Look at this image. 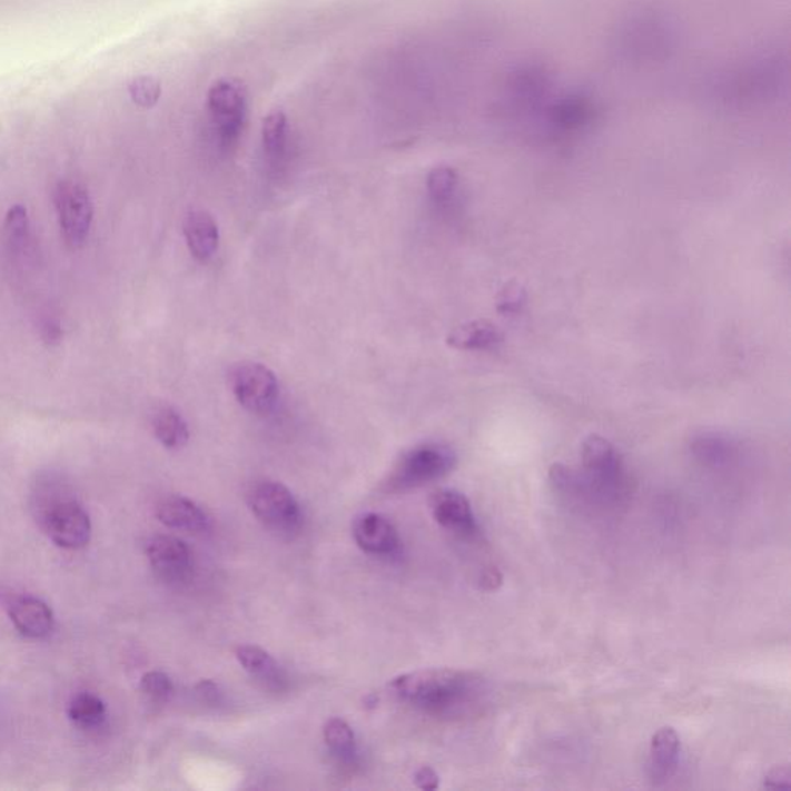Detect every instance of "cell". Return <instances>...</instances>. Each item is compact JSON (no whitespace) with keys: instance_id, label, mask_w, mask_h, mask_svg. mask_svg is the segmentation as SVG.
<instances>
[{"instance_id":"cell-1","label":"cell","mask_w":791,"mask_h":791,"mask_svg":"<svg viewBox=\"0 0 791 791\" xmlns=\"http://www.w3.org/2000/svg\"><path fill=\"white\" fill-rule=\"evenodd\" d=\"M401 701L432 714H451L472 706L486 693L479 675L451 668H433L399 675L389 683Z\"/></svg>"},{"instance_id":"cell-2","label":"cell","mask_w":791,"mask_h":791,"mask_svg":"<svg viewBox=\"0 0 791 791\" xmlns=\"http://www.w3.org/2000/svg\"><path fill=\"white\" fill-rule=\"evenodd\" d=\"M582 475L576 496L612 503L625 488V468L614 445L600 435H591L582 445Z\"/></svg>"},{"instance_id":"cell-3","label":"cell","mask_w":791,"mask_h":791,"mask_svg":"<svg viewBox=\"0 0 791 791\" xmlns=\"http://www.w3.org/2000/svg\"><path fill=\"white\" fill-rule=\"evenodd\" d=\"M248 504L256 518L278 534H291L300 527L301 512L291 491L276 481H261L253 486Z\"/></svg>"},{"instance_id":"cell-4","label":"cell","mask_w":791,"mask_h":791,"mask_svg":"<svg viewBox=\"0 0 791 791\" xmlns=\"http://www.w3.org/2000/svg\"><path fill=\"white\" fill-rule=\"evenodd\" d=\"M456 453L445 444L417 445L405 453L392 475L397 488L423 486L448 475L455 468Z\"/></svg>"},{"instance_id":"cell-5","label":"cell","mask_w":791,"mask_h":791,"mask_svg":"<svg viewBox=\"0 0 791 791\" xmlns=\"http://www.w3.org/2000/svg\"><path fill=\"white\" fill-rule=\"evenodd\" d=\"M55 206L66 244L79 249L89 238L93 223V201L89 190L73 181L59 182L55 190Z\"/></svg>"},{"instance_id":"cell-6","label":"cell","mask_w":791,"mask_h":791,"mask_svg":"<svg viewBox=\"0 0 791 791\" xmlns=\"http://www.w3.org/2000/svg\"><path fill=\"white\" fill-rule=\"evenodd\" d=\"M43 527L56 546L77 551L91 538V521L81 504L71 498H56L43 512Z\"/></svg>"},{"instance_id":"cell-7","label":"cell","mask_w":791,"mask_h":791,"mask_svg":"<svg viewBox=\"0 0 791 791\" xmlns=\"http://www.w3.org/2000/svg\"><path fill=\"white\" fill-rule=\"evenodd\" d=\"M233 392L241 407L253 413L271 412L278 397L277 377L264 364L238 365L230 377Z\"/></svg>"},{"instance_id":"cell-8","label":"cell","mask_w":791,"mask_h":791,"mask_svg":"<svg viewBox=\"0 0 791 791\" xmlns=\"http://www.w3.org/2000/svg\"><path fill=\"white\" fill-rule=\"evenodd\" d=\"M209 110L221 145L230 147L240 137L246 117L244 91L236 83L221 81L209 91Z\"/></svg>"},{"instance_id":"cell-9","label":"cell","mask_w":791,"mask_h":791,"mask_svg":"<svg viewBox=\"0 0 791 791\" xmlns=\"http://www.w3.org/2000/svg\"><path fill=\"white\" fill-rule=\"evenodd\" d=\"M155 574L169 583L186 582L192 574V552L175 536H154L146 547Z\"/></svg>"},{"instance_id":"cell-10","label":"cell","mask_w":791,"mask_h":791,"mask_svg":"<svg viewBox=\"0 0 791 791\" xmlns=\"http://www.w3.org/2000/svg\"><path fill=\"white\" fill-rule=\"evenodd\" d=\"M431 508L436 523L453 534L463 538H475L478 535L479 527L473 515L471 501L463 493L453 488H441L433 493Z\"/></svg>"},{"instance_id":"cell-11","label":"cell","mask_w":791,"mask_h":791,"mask_svg":"<svg viewBox=\"0 0 791 791\" xmlns=\"http://www.w3.org/2000/svg\"><path fill=\"white\" fill-rule=\"evenodd\" d=\"M353 536L362 551L372 555H393L399 548V535L392 521L379 514H365L355 521Z\"/></svg>"},{"instance_id":"cell-12","label":"cell","mask_w":791,"mask_h":791,"mask_svg":"<svg viewBox=\"0 0 791 791\" xmlns=\"http://www.w3.org/2000/svg\"><path fill=\"white\" fill-rule=\"evenodd\" d=\"M681 759V738L671 726H663L651 739L650 770L651 781L655 785L665 784L678 770Z\"/></svg>"},{"instance_id":"cell-13","label":"cell","mask_w":791,"mask_h":791,"mask_svg":"<svg viewBox=\"0 0 791 791\" xmlns=\"http://www.w3.org/2000/svg\"><path fill=\"white\" fill-rule=\"evenodd\" d=\"M10 617L22 635L30 639L49 637L55 630V614L49 604L34 597H22L11 604Z\"/></svg>"},{"instance_id":"cell-14","label":"cell","mask_w":791,"mask_h":791,"mask_svg":"<svg viewBox=\"0 0 791 791\" xmlns=\"http://www.w3.org/2000/svg\"><path fill=\"white\" fill-rule=\"evenodd\" d=\"M157 516L165 526L180 531L202 532L209 527V516L200 506L180 495L162 498L157 506Z\"/></svg>"},{"instance_id":"cell-15","label":"cell","mask_w":791,"mask_h":791,"mask_svg":"<svg viewBox=\"0 0 791 791\" xmlns=\"http://www.w3.org/2000/svg\"><path fill=\"white\" fill-rule=\"evenodd\" d=\"M186 244L190 254L197 260L208 261L214 257L220 241V233L218 226L210 214L205 210H194L186 217L185 226Z\"/></svg>"},{"instance_id":"cell-16","label":"cell","mask_w":791,"mask_h":791,"mask_svg":"<svg viewBox=\"0 0 791 791\" xmlns=\"http://www.w3.org/2000/svg\"><path fill=\"white\" fill-rule=\"evenodd\" d=\"M503 340V333L488 320L467 322L453 329L447 337V344L461 352H492Z\"/></svg>"},{"instance_id":"cell-17","label":"cell","mask_w":791,"mask_h":791,"mask_svg":"<svg viewBox=\"0 0 791 791\" xmlns=\"http://www.w3.org/2000/svg\"><path fill=\"white\" fill-rule=\"evenodd\" d=\"M691 453L706 467H723L736 456V444L722 433L703 432L691 441Z\"/></svg>"},{"instance_id":"cell-18","label":"cell","mask_w":791,"mask_h":791,"mask_svg":"<svg viewBox=\"0 0 791 791\" xmlns=\"http://www.w3.org/2000/svg\"><path fill=\"white\" fill-rule=\"evenodd\" d=\"M236 657L246 673L256 678L257 681L264 682L265 685L278 686L284 682L281 681L280 666L261 647L253 645L238 646Z\"/></svg>"},{"instance_id":"cell-19","label":"cell","mask_w":791,"mask_h":791,"mask_svg":"<svg viewBox=\"0 0 791 791\" xmlns=\"http://www.w3.org/2000/svg\"><path fill=\"white\" fill-rule=\"evenodd\" d=\"M154 432L166 448L178 451L189 441V428L185 417L172 407L161 408L154 417Z\"/></svg>"},{"instance_id":"cell-20","label":"cell","mask_w":791,"mask_h":791,"mask_svg":"<svg viewBox=\"0 0 791 791\" xmlns=\"http://www.w3.org/2000/svg\"><path fill=\"white\" fill-rule=\"evenodd\" d=\"M324 741L339 762H353L356 758L355 731L342 719H329L324 726Z\"/></svg>"},{"instance_id":"cell-21","label":"cell","mask_w":791,"mask_h":791,"mask_svg":"<svg viewBox=\"0 0 791 791\" xmlns=\"http://www.w3.org/2000/svg\"><path fill=\"white\" fill-rule=\"evenodd\" d=\"M107 710L105 702L97 695L82 693L71 701L69 706V718L78 725L98 726L105 722Z\"/></svg>"},{"instance_id":"cell-22","label":"cell","mask_w":791,"mask_h":791,"mask_svg":"<svg viewBox=\"0 0 791 791\" xmlns=\"http://www.w3.org/2000/svg\"><path fill=\"white\" fill-rule=\"evenodd\" d=\"M456 188H458V175L452 167H436L428 175V194H431L433 201L439 202V205L451 201Z\"/></svg>"},{"instance_id":"cell-23","label":"cell","mask_w":791,"mask_h":791,"mask_svg":"<svg viewBox=\"0 0 791 791\" xmlns=\"http://www.w3.org/2000/svg\"><path fill=\"white\" fill-rule=\"evenodd\" d=\"M286 118L284 113H271L264 122V146L269 158L277 160L285 152Z\"/></svg>"},{"instance_id":"cell-24","label":"cell","mask_w":791,"mask_h":791,"mask_svg":"<svg viewBox=\"0 0 791 791\" xmlns=\"http://www.w3.org/2000/svg\"><path fill=\"white\" fill-rule=\"evenodd\" d=\"M526 301V289L518 281L512 280L501 288L498 297H496V309L504 316H516V314L523 312Z\"/></svg>"},{"instance_id":"cell-25","label":"cell","mask_w":791,"mask_h":791,"mask_svg":"<svg viewBox=\"0 0 791 791\" xmlns=\"http://www.w3.org/2000/svg\"><path fill=\"white\" fill-rule=\"evenodd\" d=\"M139 688H141L142 694L154 702H166L174 693L172 681L161 671H149L142 675Z\"/></svg>"},{"instance_id":"cell-26","label":"cell","mask_w":791,"mask_h":791,"mask_svg":"<svg viewBox=\"0 0 791 791\" xmlns=\"http://www.w3.org/2000/svg\"><path fill=\"white\" fill-rule=\"evenodd\" d=\"M130 98L141 107H152L160 99L161 87L154 78L135 79L129 87Z\"/></svg>"},{"instance_id":"cell-27","label":"cell","mask_w":791,"mask_h":791,"mask_svg":"<svg viewBox=\"0 0 791 791\" xmlns=\"http://www.w3.org/2000/svg\"><path fill=\"white\" fill-rule=\"evenodd\" d=\"M6 230L10 241H13L14 245L23 244L28 234L27 209L23 206H14L8 210Z\"/></svg>"},{"instance_id":"cell-28","label":"cell","mask_w":791,"mask_h":791,"mask_svg":"<svg viewBox=\"0 0 791 791\" xmlns=\"http://www.w3.org/2000/svg\"><path fill=\"white\" fill-rule=\"evenodd\" d=\"M791 774L789 767H777L770 771L765 777L764 787L765 789L778 790V789H790Z\"/></svg>"},{"instance_id":"cell-29","label":"cell","mask_w":791,"mask_h":791,"mask_svg":"<svg viewBox=\"0 0 791 791\" xmlns=\"http://www.w3.org/2000/svg\"><path fill=\"white\" fill-rule=\"evenodd\" d=\"M415 784L421 790H436L439 787V778L431 767H423V769L416 771Z\"/></svg>"},{"instance_id":"cell-30","label":"cell","mask_w":791,"mask_h":791,"mask_svg":"<svg viewBox=\"0 0 791 791\" xmlns=\"http://www.w3.org/2000/svg\"><path fill=\"white\" fill-rule=\"evenodd\" d=\"M197 694L201 702L208 703V705H217L220 702L221 693L218 690L216 683L210 681H202L197 685Z\"/></svg>"},{"instance_id":"cell-31","label":"cell","mask_w":791,"mask_h":791,"mask_svg":"<svg viewBox=\"0 0 791 791\" xmlns=\"http://www.w3.org/2000/svg\"><path fill=\"white\" fill-rule=\"evenodd\" d=\"M503 583V576L496 570H488L481 576V586L486 591L496 590Z\"/></svg>"},{"instance_id":"cell-32","label":"cell","mask_w":791,"mask_h":791,"mask_svg":"<svg viewBox=\"0 0 791 791\" xmlns=\"http://www.w3.org/2000/svg\"><path fill=\"white\" fill-rule=\"evenodd\" d=\"M43 332H46V339L47 340H59L61 339V328H59V325L56 324H47L46 328H43Z\"/></svg>"}]
</instances>
